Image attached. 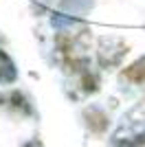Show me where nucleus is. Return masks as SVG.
Instances as JSON below:
<instances>
[{
  "mask_svg": "<svg viewBox=\"0 0 145 147\" xmlns=\"http://www.w3.org/2000/svg\"><path fill=\"white\" fill-rule=\"evenodd\" d=\"M24 147H40V143H29V145H24Z\"/></svg>",
  "mask_w": 145,
  "mask_h": 147,
  "instance_id": "20e7f679",
  "label": "nucleus"
},
{
  "mask_svg": "<svg viewBox=\"0 0 145 147\" xmlns=\"http://www.w3.org/2000/svg\"><path fill=\"white\" fill-rule=\"evenodd\" d=\"M125 53H127V46L119 37H103L101 42H99V61L106 68L121 64V59H123Z\"/></svg>",
  "mask_w": 145,
  "mask_h": 147,
  "instance_id": "f257e3e1",
  "label": "nucleus"
},
{
  "mask_svg": "<svg viewBox=\"0 0 145 147\" xmlns=\"http://www.w3.org/2000/svg\"><path fill=\"white\" fill-rule=\"evenodd\" d=\"M16 77H18V73H16L11 57L0 49V84H11V81H16Z\"/></svg>",
  "mask_w": 145,
  "mask_h": 147,
  "instance_id": "f03ea898",
  "label": "nucleus"
},
{
  "mask_svg": "<svg viewBox=\"0 0 145 147\" xmlns=\"http://www.w3.org/2000/svg\"><path fill=\"white\" fill-rule=\"evenodd\" d=\"M123 79L132 81V84H145V57L136 59L132 66L123 70Z\"/></svg>",
  "mask_w": 145,
  "mask_h": 147,
  "instance_id": "7ed1b4c3",
  "label": "nucleus"
}]
</instances>
